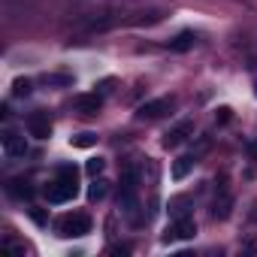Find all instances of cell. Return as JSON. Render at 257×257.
<instances>
[{
    "label": "cell",
    "mask_w": 257,
    "mask_h": 257,
    "mask_svg": "<svg viewBox=\"0 0 257 257\" xmlns=\"http://www.w3.org/2000/svg\"><path fill=\"white\" fill-rule=\"evenodd\" d=\"M164 19V10H131L118 4H97V10L85 13L76 19L79 28L85 31H112V28H149Z\"/></svg>",
    "instance_id": "6da1fadb"
},
{
    "label": "cell",
    "mask_w": 257,
    "mask_h": 257,
    "mask_svg": "<svg viewBox=\"0 0 257 257\" xmlns=\"http://www.w3.org/2000/svg\"><path fill=\"white\" fill-rule=\"evenodd\" d=\"M118 209L131 224H140V185H137V170L127 167L121 176V191H118Z\"/></svg>",
    "instance_id": "7a4b0ae2"
},
{
    "label": "cell",
    "mask_w": 257,
    "mask_h": 257,
    "mask_svg": "<svg viewBox=\"0 0 257 257\" xmlns=\"http://www.w3.org/2000/svg\"><path fill=\"white\" fill-rule=\"evenodd\" d=\"M76 194H79V188H76V179H73V176H58V179L46 188V200H49L52 206L70 203Z\"/></svg>",
    "instance_id": "3957f363"
},
{
    "label": "cell",
    "mask_w": 257,
    "mask_h": 257,
    "mask_svg": "<svg viewBox=\"0 0 257 257\" xmlns=\"http://www.w3.org/2000/svg\"><path fill=\"white\" fill-rule=\"evenodd\" d=\"M55 230H58V236H85V233H91V218L85 212H70L55 221Z\"/></svg>",
    "instance_id": "277c9868"
},
{
    "label": "cell",
    "mask_w": 257,
    "mask_h": 257,
    "mask_svg": "<svg viewBox=\"0 0 257 257\" xmlns=\"http://www.w3.org/2000/svg\"><path fill=\"white\" fill-rule=\"evenodd\" d=\"M194 236H197V221L191 215H185V218H173L170 221V227L164 233V242L170 245V242H182V239H194Z\"/></svg>",
    "instance_id": "5b68a950"
},
{
    "label": "cell",
    "mask_w": 257,
    "mask_h": 257,
    "mask_svg": "<svg viewBox=\"0 0 257 257\" xmlns=\"http://www.w3.org/2000/svg\"><path fill=\"white\" fill-rule=\"evenodd\" d=\"M173 106H176V100H173V97H158V100L143 103V106L137 109V118H140V121H155V118H161V115L173 112Z\"/></svg>",
    "instance_id": "8992f818"
},
{
    "label": "cell",
    "mask_w": 257,
    "mask_h": 257,
    "mask_svg": "<svg viewBox=\"0 0 257 257\" xmlns=\"http://www.w3.org/2000/svg\"><path fill=\"white\" fill-rule=\"evenodd\" d=\"M0 149H4V155L10 161H19V158L28 155V143H25V137L19 131H4V137H0Z\"/></svg>",
    "instance_id": "52a82bcc"
},
{
    "label": "cell",
    "mask_w": 257,
    "mask_h": 257,
    "mask_svg": "<svg viewBox=\"0 0 257 257\" xmlns=\"http://www.w3.org/2000/svg\"><path fill=\"white\" fill-rule=\"evenodd\" d=\"M188 137H194V121H191V118L179 121L176 127H170V131L164 134V149H179Z\"/></svg>",
    "instance_id": "ba28073f"
},
{
    "label": "cell",
    "mask_w": 257,
    "mask_h": 257,
    "mask_svg": "<svg viewBox=\"0 0 257 257\" xmlns=\"http://www.w3.org/2000/svg\"><path fill=\"white\" fill-rule=\"evenodd\" d=\"M28 134L34 140H49L52 137V118H49V112H31L28 115Z\"/></svg>",
    "instance_id": "9c48e42d"
},
{
    "label": "cell",
    "mask_w": 257,
    "mask_h": 257,
    "mask_svg": "<svg viewBox=\"0 0 257 257\" xmlns=\"http://www.w3.org/2000/svg\"><path fill=\"white\" fill-rule=\"evenodd\" d=\"M100 106H103V97H100L97 91H94V94H79V97L73 100V109H76L79 115H97Z\"/></svg>",
    "instance_id": "30bf717a"
},
{
    "label": "cell",
    "mask_w": 257,
    "mask_h": 257,
    "mask_svg": "<svg viewBox=\"0 0 257 257\" xmlns=\"http://www.w3.org/2000/svg\"><path fill=\"white\" fill-rule=\"evenodd\" d=\"M230 212H233V197H230L227 191H221V194L215 197V203H212V218L224 221V218H230Z\"/></svg>",
    "instance_id": "8fae6325"
},
{
    "label": "cell",
    "mask_w": 257,
    "mask_h": 257,
    "mask_svg": "<svg viewBox=\"0 0 257 257\" xmlns=\"http://www.w3.org/2000/svg\"><path fill=\"white\" fill-rule=\"evenodd\" d=\"M197 46V34L194 31H182L176 40H170V52H191Z\"/></svg>",
    "instance_id": "7c38bea8"
},
{
    "label": "cell",
    "mask_w": 257,
    "mask_h": 257,
    "mask_svg": "<svg viewBox=\"0 0 257 257\" xmlns=\"http://www.w3.org/2000/svg\"><path fill=\"white\" fill-rule=\"evenodd\" d=\"M194 164H197V158H194V155H182V158H176V161H173V179H176V182H182V179L194 170Z\"/></svg>",
    "instance_id": "4fadbf2b"
},
{
    "label": "cell",
    "mask_w": 257,
    "mask_h": 257,
    "mask_svg": "<svg viewBox=\"0 0 257 257\" xmlns=\"http://www.w3.org/2000/svg\"><path fill=\"white\" fill-rule=\"evenodd\" d=\"M40 82L49 85V88H70V85H73V76H70V73H46Z\"/></svg>",
    "instance_id": "5bb4252c"
},
{
    "label": "cell",
    "mask_w": 257,
    "mask_h": 257,
    "mask_svg": "<svg viewBox=\"0 0 257 257\" xmlns=\"http://www.w3.org/2000/svg\"><path fill=\"white\" fill-rule=\"evenodd\" d=\"M106 194H109V182L97 176V179L91 182V188H88V200H91V203H100V200H103Z\"/></svg>",
    "instance_id": "9a60e30c"
},
{
    "label": "cell",
    "mask_w": 257,
    "mask_h": 257,
    "mask_svg": "<svg viewBox=\"0 0 257 257\" xmlns=\"http://www.w3.org/2000/svg\"><path fill=\"white\" fill-rule=\"evenodd\" d=\"M170 215H173V218L191 215V200H188V197H173V200H170Z\"/></svg>",
    "instance_id": "2e32d148"
},
{
    "label": "cell",
    "mask_w": 257,
    "mask_h": 257,
    "mask_svg": "<svg viewBox=\"0 0 257 257\" xmlns=\"http://www.w3.org/2000/svg\"><path fill=\"white\" fill-rule=\"evenodd\" d=\"M70 146H76V149H91V146H97V134H91V131L76 134V137H70Z\"/></svg>",
    "instance_id": "e0dca14e"
},
{
    "label": "cell",
    "mask_w": 257,
    "mask_h": 257,
    "mask_svg": "<svg viewBox=\"0 0 257 257\" xmlns=\"http://www.w3.org/2000/svg\"><path fill=\"white\" fill-rule=\"evenodd\" d=\"M10 194L19 197V200H31V197H34V188H31L28 182H19V179H16V182H10Z\"/></svg>",
    "instance_id": "ac0fdd59"
},
{
    "label": "cell",
    "mask_w": 257,
    "mask_h": 257,
    "mask_svg": "<svg viewBox=\"0 0 257 257\" xmlns=\"http://www.w3.org/2000/svg\"><path fill=\"white\" fill-rule=\"evenodd\" d=\"M4 251H7V254H19V257H25V254H28V245H25V242H16L13 236H4Z\"/></svg>",
    "instance_id": "d6986e66"
},
{
    "label": "cell",
    "mask_w": 257,
    "mask_h": 257,
    "mask_svg": "<svg viewBox=\"0 0 257 257\" xmlns=\"http://www.w3.org/2000/svg\"><path fill=\"white\" fill-rule=\"evenodd\" d=\"M103 167H106V161H103V158H91V161L85 164V173H88L91 179H97V176L103 173Z\"/></svg>",
    "instance_id": "ffe728a7"
},
{
    "label": "cell",
    "mask_w": 257,
    "mask_h": 257,
    "mask_svg": "<svg viewBox=\"0 0 257 257\" xmlns=\"http://www.w3.org/2000/svg\"><path fill=\"white\" fill-rule=\"evenodd\" d=\"M13 94L16 97H28L31 94V79H16L13 82Z\"/></svg>",
    "instance_id": "44dd1931"
},
{
    "label": "cell",
    "mask_w": 257,
    "mask_h": 257,
    "mask_svg": "<svg viewBox=\"0 0 257 257\" xmlns=\"http://www.w3.org/2000/svg\"><path fill=\"white\" fill-rule=\"evenodd\" d=\"M218 112H221V115H218V121H221V124H227V121H230V109H218Z\"/></svg>",
    "instance_id": "7402d4cb"
},
{
    "label": "cell",
    "mask_w": 257,
    "mask_h": 257,
    "mask_svg": "<svg viewBox=\"0 0 257 257\" xmlns=\"http://www.w3.org/2000/svg\"><path fill=\"white\" fill-rule=\"evenodd\" d=\"M34 221H37V224H46V215H43V212H37V209H34Z\"/></svg>",
    "instance_id": "603a6c76"
},
{
    "label": "cell",
    "mask_w": 257,
    "mask_h": 257,
    "mask_svg": "<svg viewBox=\"0 0 257 257\" xmlns=\"http://www.w3.org/2000/svg\"><path fill=\"white\" fill-rule=\"evenodd\" d=\"M85 4H121V0H85Z\"/></svg>",
    "instance_id": "cb8c5ba5"
},
{
    "label": "cell",
    "mask_w": 257,
    "mask_h": 257,
    "mask_svg": "<svg viewBox=\"0 0 257 257\" xmlns=\"http://www.w3.org/2000/svg\"><path fill=\"white\" fill-rule=\"evenodd\" d=\"M251 155H254V158H257V143H254V146H251Z\"/></svg>",
    "instance_id": "d4e9b609"
},
{
    "label": "cell",
    "mask_w": 257,
    "mask_h": 257,
    "mask_svg": "<svg viewBox=\"0 0 257 257\" xmlns=\"http://www.w3.org/2000/svg\"><path fill=\"white\" fill-rule=\"evenodd\" d=\"M254 94H257V88H254Z\"/></svg>",
    "instance_id": "484cf974"
}]
</instances>
